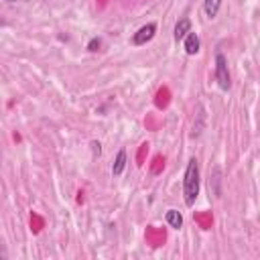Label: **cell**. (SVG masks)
<instances>
[{
	"mask_svg": "<svg viewBox=\"0 0 260 260\" xmlns=\"http://www.w3.org/2000/svg\"><path fill=\"white\" fill-rule=\"evenodd\" d=\"M199 195V165H197V159H191L187 163V169L183 175V199L185 205H193L195 199Z\"/></svg>",
	"mask_w": 260,
	"mask_h": 260,
	"instance_id": "cell-1",
	"label": "cell"
},
{
	"mask_svg": "<svg viewBox=\"0 0 260 260\" xmlns=\"http://www.w3.org/2000/svg\"><path fill=\"white\" fill-rule=\"evenodd\" d=\"M215 81L222 90H230V70H228V59L224 57V53H215Z\"/></svg>",
	"mask_w": 260,
	"mask_h": 260,
	"instance_id": "cell-2",
	"label": "cell"
},
{
	"mask_svg": "<svg viewBox=\"0 0 260 260\" xmlns=\"http://www.w3.org/2000/svg\"><path fill=\"white\" fill-rule=\"evenodd\" d=\"M155 33H157V24H155V23H148V24L141 26V29H139V31H136V33L132 35V45H134V47L146 45L148 41L155 37Z\"/></svg>",
	"mask_w": 260,
	"mask_h": 260,
	"instance_id": "cell-3",
	"label": "cell"
},
{
	"mask_svg": "<svg viewBox=\"0 0 260 260\" xmlns=\"http://www.w3.org/2000/svg\"><path fill=\"white\" fill-rule=\"evenodd\" d=\"M183 41H185L183 47H185V53H187V55H197V53H199V47H201L199 37H197L195 33H187V37H185Z\"/></svg>",
	"mask_w": 260,
	"mask_h": 260,
	"instance_id": "cell-4",
	"label": "cell"
},
{
	"mask_svg": "<svg viewBox=\"0 0 260 260\" xmlns=\"http://www.w3.org/2000/svg\"><path fill=\"white\" fill-rule=\"evenodd\" d=\"M187 33H191V21H189V19H181L179 23L175 24L173 37H175V41H183V39L187 37Z\"/></svg>",
	"mask_w": 260,
	"mask_h": 260,
	"instance_id": "cell-5",
	"label": "cell"
},
{
	"mask_svg": "<svg viewBox=\"0 0 260 260\" xmlns=\"http://www.w3.org/2000/svg\"><path fill=\"white\" fill-rule=\"evenodd\" d=\"M124 167H126V150L122 148V150H118L116 161H114V165H112V175L114 177H120L122 171H124Z\"/></svg>",
	"mask_w": 260,
	"mask_h": 260,
	"instance_id": "cell-6",
	"label": "cell"
},
{
	"mask_svg": "<svg viewBox=\"0 0 260 260\" xmlns=\"http://www.w3.org/2000/svg\"><path fill=\"white\" fill-rule=\"evenodd\" d=\"M165 220H167V224H169L171 228H175V230H179V228L183 226V215L177 212V210H169L167 215H165Z\"/></svg>",
	"mask_w": 260,
	"mask_h": 260,
	"instance_id": "cell-7",
	"label": "cell"
},
{
	"mask_svg": "<svg viewBox=\"0 0 260 260\" xmlns=\"http://www.w3.org/2000/svg\"><path fill=\"white\" fill-rule=\"evenodd\" d=\"M220 6H222V0H205L203 2L205 15H208L210 19H215V15L220 12Z\"/></svg>",
	"mask_w": 260,
	"mask_h": 260,
	"instance_id": "cell-8",
	"label": "cell"
},
{
	"mask_svg": "<svg viewBox=\"0 0 260 260\" xmlns=\"http://www.w3.org/2000/svg\"><path fill=\"white\" fill-rule=\"evenodd\" d=\"M220 175H222V171L215 167V169H213V179H210V183H215V187H213V193H215L217 197L222 195V189H220Z\"/></svg>",
	"mask_w": 260,
	"mask_h": 260,
	"instance_id": "cell-9",
	"label": "cell"
},
{
	"mask_svg": "<svg viewBox=\"0 0 260 260\" xmlns=\"http://www.w3.org/2000/svg\"><path fill=\"white\" fill-rule=\"evenodd\" d=\"M100 47H102V39H100V37H94L90 43H88V51H92V53L100 51Z\"/></svg>",
	"mask_w": 260,
	"mask_h": 260,
	"instance_id": "cell-10",
	"label": "cell"
},
{
	"mask_svg": "<svg viewBox=\"0 0 260 260\" xmlns=\"http://www.w3.org/2000/svg\"><path fill=\"white\" fill-rule=\"evenodd\" d=\"M94 146V155H100V142H92Z\"/></svg>",
	"mask_w": 260,
	"mask_h": 260,
	"instance_id": "cell-11",
	"label": "cell"
},
{
	"mask_svg": "<svg viewBox=\"0 0 260 260\" xmlns=\"http://www.w3.org/2000/svg\"><path fill=\"white\" fill-rule=\"evenodd\" d=\"M4 2H17V0H4Z\"/></svg>",
	"mask_w": 260,
	"mask_h": 260,
	"instance_id": "cell-12",
	"label": "cell"
},
{
	"mask_svg": "<svg viewBox=\"0 0 260 260\" xmlns=\"http://www.w3.org/2000/svg\"><path fill=\"white\" fill-rule=\"evenodd\" d=\"M0 24H4V21H2V19H0Z\"/></svg>",
	"mask_w": 260,
	"mask_h": 260,
	"instance_id": "cell-13",
	"label": "cell"
}]
</instances>
